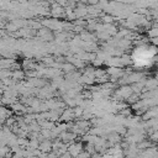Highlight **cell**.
I'll use <instances>...</instances> for the list:
<instances>
[{
	"label": "cell",
	"instance_id": "cell-1",
	"mask_svg": "<svg viewBox=\"0 0 158 158\" xmlns=\"http://www.w3.org/2000/svg\"><path fill=\"white\" fill-rule=\"evenodd\" d=\"M148 35H149L151 37H156V36H157V28H152L151 31L148 30Z\"/></svg>",
	"mask_w": 158,
	"mask_h": 158
}]
</instances>
